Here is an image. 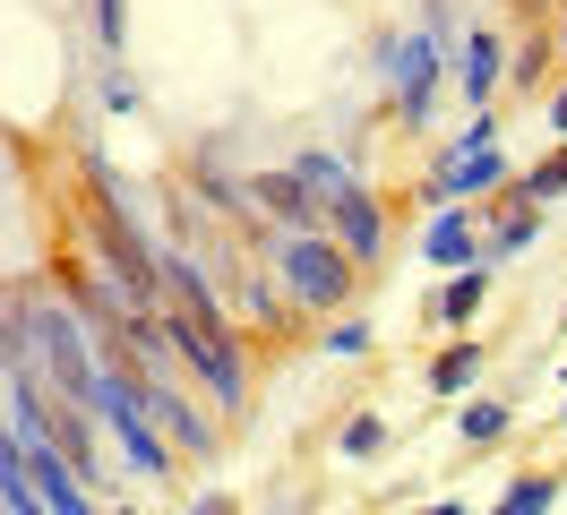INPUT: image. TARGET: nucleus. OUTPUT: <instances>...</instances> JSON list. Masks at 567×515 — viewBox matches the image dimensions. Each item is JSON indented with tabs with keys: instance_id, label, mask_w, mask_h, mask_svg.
I'll list each match as a JSON object with an SVG mask.
<instances>
[{
	"instance_id": "f257e3e1",
	"label": "nucleus",
	"mask_w": 567,
	"mask_h": 515,
	"mask_svg": "<svg viewBox=\"0 0 567 515\" xmlns=\"http://www.w3.org/2000/svg\"><path fill=\"white\" fill-rule=\"evenodd\" d=\"M267 249H276V267H284V284H292V301H301V309H336V301H344V284H353V258H344V249H327L310 224L276 233Z\"/></svg>"
},
{
	"instance_id": "f03ea898",
	"label": "nucleus",
	"mask_w": 567,
	"mask_h": 515,
	"mask_svg": "<svg viewBox=\"0 0 567 515\" xmlns=\"http://www.w3.org/2000/svg\"><path fill=\"white\" fill-rule=\"evenodd\" d=\"M439 34H388V86L404 121H430V95H439Z\"/></svg>"
},
{
	"instance_id": "7ed1b4c3",
	"label": "nucleus",
	"mask_w": 567,
	"mask_h": 515,
	"mask_svg": "<svg viewBox=\"0 0 567 515\" xmlns=\"http://www.w3.org/2000/svg\"><path fill=\"white\" fill-rule=\"evenodd\" d=\"M498 172H507V164H498L491 146H456V155L439 164V181H430V189L456 206V198H482V189H498Z\"/></svg>"
},
{
	"instance_id": "20e7f679",
	"label": "nucleus",
	"mask_w": 567,
	"mask_h": 515,
	"mask_svg": "<svg viewBox=\"0 0 567 515\" xmlns=\"http://www.w3.org/2000/svg\"><path fill=\"white\" fill-rule=\"evenodd\" d=\"M430 267H482V233H473V215H456V206H447V215H439V224H430Z\"/></svg>"
},
{
	"instance_id": "39448f33",
	"label": "nucleus",
	"mask_w": 567,
	"mask_h": 515,
	"mask_svg": "<svg viewBox=\"0 0 567 515\" xmlns=\"http://www.w3.org/2000/svg\"><path fill=\"white\" fill-rule=\"evenodd\" d=\"M498 78V34H464V103H482Z\"/></svg>"
},
{
	"instance_id": "423d86ee",
	"label": "nucleus",
	"mask_w": 567,
	"mask_h": 515,
	"mask_svg": "<svg viewBox=\"0 0 567 515\" xmlns=\"http://www.w3.org/2000/svg\"><path fill=\"white\" fill-rule=\"evenodd\" d=\"M473 301H482V267H464L456 284L430 301V318H439V327H464V318H473Z\"/></svg>"
},
{
	"instance_id": "0eeeda50",
	"label": "nucleus",
	"mask_w": 567,
	"mask_h": 515,
	"mask_svg": "<svg viewBox=\"0 0 567 515\" xmlns=\"http://www.w3.org/2000/svg\"><path fill=\"white\" fill-rule=\"evenodd\" d=\"M559 189H567V146H559V155H542V164H533L525 181H516V206H533V198H559Z\"/></svg>"
},
{
	"instance_id": "6e6552de",
	"label": "nucleus",
	"mask_w": 567,
	"mask_h": 515,
	"mask_svg": "<svg viewBox=\"0 0 567 515\" xmlns=\"http://www.w3.org/2000/svg\"><path fill=\"white\" fill-rule=\"evenodd\" d=\"M473 378H482V352H473V343H456V352H447V361L430 370V387H439V395H464Z\"/></svg>"
},
{
	"instance_id": "1a4fd4ad",
	"label": "nucleus",
	"mask_w": 567,
	"mask_h": 515,
	"mask_svg": "<svg viewBox=\"0 0 567 515\" xmlns=\"http://www.w3.org/2000/svg\"><path fill=\"white\" fill-rule=\"evenodd\" d=\"M550 498H559V481H516L498 515H550Z\"/></svg>"
},
{
	"instance_id": "9d476101",
	"label": "nucleus",
	"mask_w": 567,
	"mask_h": 515,
	"mask_svg": "<svg viewBox=\"0 0 567 515\" xmlns=\"http://www.w3.org/2000/svg\"><path fill=\"white\" fill-rule=\"evenodd\" d=\"M464 439H473V446L507 439V404H464Z\"/></svg>"
},
{
	"instance_id": "9b49d317",
	"label": "nucleus",
	"mask_w": 567,
	"mask_h": 515,
	"mask_svg": "<svg viewBox=\"0 0 567 515\" xmlns=\"http://www.w3.org/2000/svg\"><path fill=\"white\" fill-rule=\"evenodd\" d=\"M379 446H388V421H379V412H361L353 430H344V455H379Z\"/></svg>"
},
{
	"instance_id": "f8f14e48",
	"label": "nucleus",
	"mask_w": 567,
	"mask_h": 515,
	"mask_svg": "<svg viewBox=\"0 0 567 515\" xmlns=\"http://www.w3.org/2000/svg\"><path fill=\"white\" fill-rule=\"evenodd\" d=\"M516 249H533V206H525V215H516V224L491 240V258H516Z\"/></svg>"
},
{
	"instance_id": "ddd939ff",
	"label": "nucleus",
	"mask_w": 567,
	"mask_h": 515,
	"mask_svg": "<svg viewBox=\"0 0 567 515\" xmlns=\"http://www.w3.org/2000/svg\"><path fill=\"white\" fill-rule=\"evenodd\" d=\"M104 112H138V86H130V69H112V78H104Z\"/></svg>"
},
{
	"instance_id": "4468645a",
	"label": "nucleus",
	"mask_w": 567,
	"mask_h": 515,
	"mask_svg": "<svg viewBox=\"0 0 567 515\" xmlns=\"http://www.w3.org/2000/svg\"><path fill=\"white\" fill-rule=\"evenodd\" d=\"M95 34H104L112 52H121V0H95Z\"/></svg>"
},
{
	"instance_id": "2eb2a0df",
	"label": "nucleus",
	"mask_w": 567,
	"mask_h": 515,
	"mask_svg": "<svg viewBox=\"0 0 567 515\" xmlns=\"http://www.w3.org/2000/svg\"><path fill=\"white\" fill-rule=\"evenodd\" d=\"M361 343H370V327H361V318H344V327L327 336V352H361Z\"/></svg>"
},
{
	"instance_id": "dca6fc26",
	"label": "nucleus",
	"mask_w": 567,
	"mask_h": 515,
	"mask_svg": "<svg viewBox=\"0 0 567 515\" xmlns=\"http://www.w3.org/2000/svg\"><path fill=\"white\" fill-rule=\"evenodd\" d=\"M189 515H241V507H233V498H198Z\"/></svg>"
},
{
	"instance_id": "f3484780",
	"label": "nucleus",
	"mask_w": 567,
	"mask_h": 515,
	"mask_svg": "<svg viewBox=\"0 0 567 515\" xmlns=\"http://www.w3.org/2000/svg\"><path fill=\"white\" fill-rule=\"evenodd\" d=\"M550 130H559V137H567V95H559V103H550Z\"/></svg>"
},
{
	"instance_id": "a211bd4d",
	"label": "nucleus",
	"mask_w": 567,
	"mask_h": 515,
	"mask_svg": "<svg viewBox=\"0 0 567 515\" xmlns=\"http://www.w3.org/2000/svg\"><path fill=\"white\" fill-rule=\"evenodd\" d=\"M430 515H464V507H430Z\"/></svg>"
},
{
	"instance_id": "6ab92c4d",
	"label": "nucleus",
	"mask_w": 567,
	"mask_h": 515,
	"mask_svg": "<svg viewBox=\"0 0 567 515\" xmlns=\"http://www.w3.org/2000/svg\"><path fill=\"white\" fill-rule=\"evenodd\" d=\"M121 515H130V507H121Z\"/></svg>"
},
{
	"instance_id": "aec40b11",
	"label": "nucleus",
	"mask_w": 567,
	"mask_h": 515,
	"mask_svg": "<svg viewBox=\"0 0 567 515\" xmlns=\"http://www.w3.org/2000/svg\"><path fill=\"white\" fill-rule=\"evenodd\" d=\"M559 34H567V27H559Z\"/></svg>"
}]
</instances>
